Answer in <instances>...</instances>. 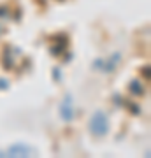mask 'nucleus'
<instances>
[{"mask_svg":"<svg viewBox=\"0 0 151 158\" xmlns=\"http://www.w3.org/2000/svg\"><path fill=\"white\" fill-rule=\"evenodd\" d=\"M88 130L91 135L104 137L109 132V118L104 111H95L88 121Z\"/></svg>","mask_w":151,"mask_h":158,"instance_id":"f257e3e1","label":"nucleus"},{"mask_svg":"<svg viewBox=\"0 0 151 158\" xmlns=\"http://www.w3.org/2000/svg\"><path fill=\"white\" fill-rule=\"evenodd\" d=\"M37 155L32 146H28V144H23V142H16V144H11V146L4 149V151H0V156H34Z\"/></svg>","mask_w":151,"mask_h":158,"instance_id":"f03ea898","label":"nucleus"},{"mask_svg":"<svg viewBox=\"0 0 151 158\" xmlns=\"http://www.w3.org/2000/svg\"><path fill=\"white\" fill-rule=\"evenodd\" d=\"M76 113H74V100L72 95H65L62 102H60V118L63 121H72Z\"/></svg>","mask_w":151,"mask_h":158,"instance_id":"7ed1b4c3","label":"nucleus"},{"mask_svg":"<svg viewBox=\"0 0 151 158\" xmlns=\"http://www.w3.org/2000/svg\"><path fill=\"white\" fill-rule=\"evenodd\" d=\"M118 63H120V53L112 55L109 62H104V60H97V62L93 63V67H100L102 72L109 74V72H112V70H114V67H116Z\"/></svg>","mask_w":151,"mask_h":158,"instance_id":"20e7f679","label":"nucleus"},{"mask_svg":"<svg viewBox=\"0 0 151 158\" xmlns=\"http://www.w3.org/2000/svg\"><path fill=\"white\" fill-rule=\"evenodd\" d=\"M139 86H141L139 81H132V86H130V90L134 91L135 95H141V93H144V90H142V88H139Z\"/></svg>","mask_w":151,"mask_h":158,"instance_id":"39448f33","label":"nucleus"},{"mask_svg":"<svg viewBox=\"0 0 151 158\" xmlns=\"http://www.w3.org/2000/svg\"><path fill=\"white\" fill-rule=\"evenodd\" d=\"M7 85H9V83H7L6 79H0V88H7Z\"/></svg>","mask_w":151,"mask_h":158,"instance_id":"423d86ee","label":"nucleus"},{"mask_svg":"<svg viewBox=\"0 0 151 158\" xmlns=\"http://www.w3.org/2000/svg\"><path fill=\"white\" fill-rule=\"evenodd\" d=\"M0 30H2V28H0Z\"/></svg>","mask_w":151,"mask_h":158,"instance_id":"0eeeda50","label":"nucleus"}]
</instances>
